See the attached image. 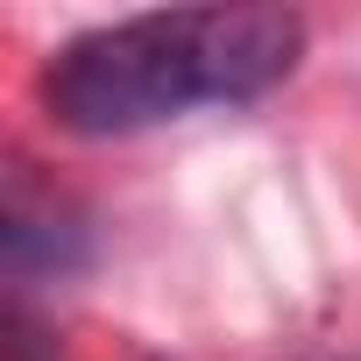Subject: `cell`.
Returning <instances> with one entry per match:
<instances>
[{
    "instance_id": "6da1fadb",
    "label": "cell",
    "mask_w": 361,
    "mask_h": 361,
    "mask_svg": "<svg viewBox=\"0 0 361 361\" xmlns=\"http://www.w3.org/2000/svg\"><path fill=\"white\" fill-rule=\"evenodd\" d=\"M305 57V22L290 8H156L71 36L36 99L64 135H142L185 121L192 106H241L283 85Z\"/></svg>"
},
{
    "instance_id": "7a4b0ae2",
    "label": "cell",
    "mask_w": 361,
    "mask_h": 361,
    "mask_svg": "<svg viewBox=\"0 0 361 361\" xmlns=\"http://www.w3.org/2000/svg\"><path fill=\"white\" fill-rule=\"evenodd\" d=\"M71 262H78V227L57 213V199L36 213L29 177H15V192H8V269H15V283L29 269H71Z\"/></svg>"
}]
</instances>
